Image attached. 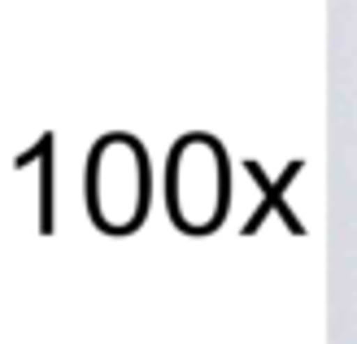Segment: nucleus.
<instances>
[{"label":"nucleus","mask_w":357,"mask_h":344,"mask_svg":"<svg viewBox=\"0 0 357 344\" xmlns=\"http://www.w3.org/2000/svg\"><path fill=\"white\" fill-rule=\"evenodd\" d=\"M166 201L174 218L188 231H209L222 218L227 205V166L218 144L205 135H192L174 149L170 157V179H166Z\"/></svg>","instance_id":"obj_1"},{"label":"nucleus","mask_w":357,"mask_h":344,"mask_svg":"<svg viewBox=\"0 0 357 344\" xmlns=\"http://www.w3.org/2000/svg\"><path fill=\"white\" fill-rule=\"evenodd\" d=\"M144 157L131 140H105L92 157V214L100 227L127 231L144 218Z\"/></svg>","instance_id":"obj_2"}]
</instances>
